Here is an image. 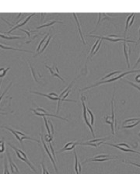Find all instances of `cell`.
I'll return each mask as SVG.
<instances>
[{"label": "cell", "mask_w": 140, "mask_h": 174, "mask_svg": "<svg viewBox=\"0 0 140 174\" xmlns=\"http://www.w3.org/2000/svg\"><path fill=\"white\" fill-rule=\"evenodd\" d=\"M115 91H116V88H115V87H114V92H113V96H112V100H111V116H110V117H109V116H106L105 117V122L110 125L112 134H114L115 130H117V121L116 120H115V116H114Z\"/></svg>", "instance_id": "cell-1"}, {"label": "cell", "mask_w": 140, "mask_h": 174, "mask_svg": "<svg viewBox=\"0 0 140 174\" xmlns=\"http://www.w3.org/2000/svg\"><path fill=\"white\" fill-rule=\"evenodd\" d=\"M140 72V69H134V70H131V71H128V72H124V73H121L120 75H118V76H117L116 77L114 78H112V79H106V80L104 81H100V82H96V83L93 84V85L92 86H90V87H85L83 88V89H80V92L81 91H83V90H86V89H91V88H93V87H97V86L99 85H101V84H106V83H110V82H114V81H117V80H119V79H122L124 76H125L126 75H128V74H131V73H139Z\"/></svg>", "instance_id": "cell-2"}, {"label": "cell", "mask_w": 140, "mask_h": 174, "mask_svg": "<svg viewBox=\"0 0 140 174\" xmlns=\"http://www.w3.org/2000/svg\"><path fill=\"white\" fill-rule=\"evenodd\" d=\"M2 128H5V129H6V130H8V131H10V132L12 133V134H13L14 136H15L16 139L17 140H18L19 142H20V145H21L22 148H24V146H23V140H25V139H27V140L34 141V142H37V143H39V142H40L38 140H37V139H33V138L29 137V136L26 135V134H25L24 133L21 132V131H17V130L12 129V128H9V127L2 126Z\"/></svg>", "instance_id": "cell-3"}, {"label": "cell", "mask_w": 140, "mask_h": 174, "mask_svg": "<svg viewBox=\"0 0 140 174\" xmlns=\"http://www.w3.org/2000/svg\"><path fill=\"white\" fill-rule=\"evenodd\" d=\"M7 144H8V145H9V146H10L11 148H12V149L15 151V153H16V156H17V158H18V159H20V160H22L23 162H26V163L27 164V165L29 166L30 167V169L33 170V171L34 172V173H37V170H36V169H35V167H34V166L33 165L32 163H31V162H30V160H29V159H28L27 156H26V154L24 153V152L23 151V150L20 149V148H17L16 147L14 146L13 145H12V144L9 143V142H8Z\"/></svg>", "instance_id": "cell-4"}, {"label": "cell", "mask_w": 140, "mask_h": 174, "mask_svg": "<svg viewBox=\"0 0 140 174\" xmlns=\"http://www.w3.org/2000/svg\"><path fill=\"white\" fill-rule=\"evenodd\" d=\"M90 37H93V38H97V39H100V40H108L110 42H124V43H134L135 45H137V42H135V40H127L125 38H121V37H118V36H115V35H110V36H96V35H89Z\"/></svg>", "instance_id": "cell-5"}, {"label": "cell", "mask_w": 140, "mask_h": 174, "mask_svg": "<svg viewBox=\"0 0 140 174\" xmlns=\"http://www.w3.org/2000/svg\"><path fill=\"white\" fill-rule=\"evenodd\" d=\"M30 111H33L35 115L37 116H40V117H55V118H58L61 119V120H64L65 121H68L66 118H64V117H60L58 115H55V114H52L48 113V111H47L46 110L43 109L41 107H37L36 109H33V108H30Z\"/></svg>", "instance_id": "cell-6"}, {"label": "cell", "mask_w": 140, "mask_h": 174, "mask_svg": "<svg viewBox=\"0 0 140 174\" xmlns=\"http://www.w3.org/2000/svg\"><path fill=\"white\" fill-rule=\"evenodd\" d=\"M81 103H82V112H83V120L84 121H85L86 125L88 126V128H90V131H91L92 133V135L93 136V138L95 137V133H94V131H93V127L91 126V125H90V121H89V119H88V116H87V111H86V97L84 96L83 95H81Z\"/></svg>", "instance_id": "cell-7"}, {"label": "cell", "mask_w": 140, "mask_h": 174, "mask_svg": "<svg viewBox=\"0 0 140 174\" xmlns=\"http://www.w3.org/2000/svg\"><path fill=\"white\" fill-rule=\"evenodd\" d=\"M118 157H113V156H110V155H107V154H102V155H97V156H94L93 158H90V159H86V160L82 162V164H86V162H105V161H109V160H113V159H117Z\"/></svg>", "instance_id": "cell-8"}, {"label": "cell", "mask_w": 140, "mask_h": 174, "mask_svg": "<svg viewBox=\"0 0 140 174\" xmlns=\"http://www.w3.org/2000/svg\"><path fill=\"white\" fill-rule=\"evenodd\" d=\"M140 124V117H133V118L127 119L126 120L123 121L122 128L124 129H131L135 128L138 125Z\"/></svg>", "instance_id": "cell-9"}, {"label": "cell", "mask_w": 140, "mask_h": 174, "mask_svg": "<svg viewBox=\"0 0 140 174\" xmlns=\"http://www.w3.org/2000/svg\"><path fill=\"white\" fill-rule=\"evenodd\" d=\"M40 141H41V143H42V145H43L44 148L45 152H46L47 154H48V156H49L50 159H51V162H52L53 166H54V170H55L56 173L58 174V170L57 166H56L55 160H54V158H53L52 155H51V152H50V150L48 149V146H47V145H46V143H45V142H44V137H43V135H42L41 133H40Z\"/></svg>", "instance_id": "cell-10"}, {"label": "cell", "mask_w": 140, "mask_h": 174, "mask_svg": "<svg viewBox=\"0 0 140 174\" xmlns=\"http://www.w3.org/2000/svg\"><path fill=\"white\" fill-rule=\"evenodd\" d=\"M30 93L37 94V95H40V96H45V97H47L48 99H49V100H54V101H58V100L59 96L58 95L57 93H55V92H51V93H42V92H36V91H30Z\"/></svg>", "instance_id": "cell-11"}, {"label": "cell", "mask_w": 140, "mask_h": 174, "mask_svg": "<svg viewBox=\"0 0 140 174\" xmlns=\"http://www.w3.org/2000/svg\"><path fill=\"white\" fill-rule=\"evenodd\" d=\"M6 154H7V157H8V160H9V168H10L11 172H12L13 174H18L19 173V169L17 167V166L16 165L15 163L12 161V158H11L10 153H9V150L6 149Z\"/></svg>", "instance_id": "cell-12"}, {"label": "cell", "mask_w": 140, "mask_h": 174, "mask_svg": "<svg viewBox=\"0 0 140 174\" xmlns=\"http://www.w3.org/2000/svg\"><path fill=\"white\" fill-rule=\"evenodd\" d=\"M123 51H124V58H125L126 63H127L128 68H130V61H129V56H130V48H129L128 43H123Z\"/></svg>", "instance_id": "cell-13"}, {"label": "cell", "mask_w": 140, "mask_h": 174, "mask_svg": "<svg viewBox=\"0 0 140 174\" xmlns=\"http://www.w3.org/2000/svg\"><path fill=\"white\" fill-rule=\"evenodd\" d=\"M73 153H74V158H75V165H74V170L76 174H81L82 173V167H81V164L79 163V160H78L77 153H76V148L73 149Z\"/></svg>", "instance_id": "cell-14"}, {"label": "cell", "mask_w": 140, "mask_h": 174, "mask_svg": "<svg viewBox=\"0 0 140 174\" xmlns=\"http://www.w3.org/2000/svg\"><path fill=\"white\" fill-rule=\"evenodd\" d=\"M34 16H35V13H33V14H31V15H29V16H28L26 17V18L25 19V20H23V21L21 22V23H17V24H16V26H13V27L11 28L10 31H8L7 34H10L11 33H12L13 31H15V30L18 29V28H19V27H20V26H23V25L26 24V23H27L28 21H29L30 19L32 18V17Z\"/></svg>", "instance_id": "cell-15"}, {"label": "cell", "mask_w": 140, "mask_h": 174, "mask_svg": "<svg viewBox=\"0 0 140 174\" xmlns=\"http://www.w3.org/2000/svg\"><path fill=\"white\" fill-rule=\"evenodd\" d=\"M45 67L49 70L50 73H51V74L53 76H56V77H58L60 80H62V82L65 83V79H64L62 77H61V76L59 75V71L57 67H54V65H53V67H50L48 66V65H45Z\"/></svg>", "instance_id": "cell-16"}, {"label": "cell", "mask_w": 140, "mask_h": 174, "mask_svg": "<svg viewBox=\"0 0 140 174\" xmlns=\"http://www.w3.org/2000/svg\"><path fill=\"white\" fill-rule=\"evenodd\" d=\"M76 145H79V142H68V143H67L66 145L64 146V148H62V149H61L60 151L58 152V153H62V152L70 151V150H72V149H74V148H76Z\"/></svg>", "instance_id": "cell-17"}, {"label": "cell", "mask_w": 140, "mask_h": 174, "mask_svg": "<svg viewBox=\"0 0 140 174\" xmlns=\"http://www.w3.org/2000/svg\"><path fill=\"white\" fill-rule=\"evenodd\" d=\"M104 145H110V146H112V147H114V148H118V149L121 150V151L125 152V153H136V154H138V155H140V152H138V151H136V150L132 149V148H121V147L118 146V145H114V144L107 143V142H104Z\"/></svg>", "instance_id": "cell-18"}, {"label": "cell", "mask_w": 140, "mask_h": 174, "mask_svg": "<svg viewBox=\"0 0 140 174\" xmlns=\"http://www.w3.org/2000/svg\"><path fill=\"white\" fill-rule=\"evenodd\" d=\"M73 17H74L75 19V21L76 22V24H77V27H78V31H79V35H80V38L81 40H82V43L84 44V45H86V41H85V39H84L83 37V34H82V30H81V26H80V23H79V20H78V17H77V14L76 13H73L72 14Z\"/></svg>", "instance_id": "cell-19"}, {"label": "cell", "mask_w": 140, "mask_h": 174, "mask_svg": "<svg viewBox=\"0 0 140 174\" xmlns=\"http://www.w3.org/2000/svg\"><path fill=\"white\" fill-rule=\"evenodd\" d=\"M0 48L3 50H11V51H23V52H28V53H33V51H27V50H20L18 48H13V47L7 46V45H4L3 44L0 43Z\"/></svg>", "instance_id": "cell-20"}, {"label": "cell", "mask_w": 140, "mask_h": 174, "mask_svg": "<svg viewBox=\"0 0 140 174\" xmlns=\"http://www.w3.org/2000/svg\"><path fill=\"white\" fill-rule=\"evenodd\" d=\"M121 71L111 72V73H108L107 76H105L104 77H103L102 79H101V81H104V80H105V79H112V78H114V77H116L117 76H118V75L121 74Z\"/></svg>", "instance_id": "cell-21"}, {"label": "cell", "mask_w": 140, "mask_h": 174, "mask_svg": "<svg viewBox=\"0 0 140 174\" xmlns=\"http://www.w3.org/2000/svg\"><path fill=\"white\" fill-rule=\"evenodd\" d=\"M0 37L6 40H18V39H23V36H7L5 34H0Z\"/></svg>", "instance_id": "cell-22"}, {"label": "cell", "mask_w": 140, "mask_h": 174, "mask_svg": "<svg viewBox=\"0 0 140 174\" xmlns=\"http://www.w3.org/2000/svg\"><path fill=\"white\" fill-rule=\"evenodd\" d=\"M28 65H29L30 68L31 73H32V76H33V77H34V80H35V82H38V83H40V80H39V79H38L37 76H38L39 78H42V76H41V75H37V73H36L35 70H34V68H33V66L30 65V63L29 62H28Z\"/></svg>", "instance_id": "cell-23"}, {"label": "cell", "mask_w": 140, "mask_h": 174, "mask_svg": "<svg viewBox=\"0 0 140 174\" xmlns=\"http://www.w3.org/2000/svg\"><path fill=\"white\" fill-rule=\"evenodd\" d=\"M53 36H54V34H52V35H51L50 37H48V39H47V40L45 41V43H44V45H43V47L41 48V49H40V51H39L37 54H35V56H37V55H39L40 54H41L42 52H44V51L45 49H46L47 48H48V45H49V43H50V41H51V40L52 39V37H53Z\"/></svg>", "instance_id": "cell-24"}, {"label": "cell", "mask_w": 140, "mask_h": 174, "mask_svg": "<svg viewBox=\"0 0 140 174\" xmlns=\"http://www.w3.org/2000/svg\"><path fill=\"white\" fill-rule=\"evenodd\" d=\"M48 36H49V33H47L46 35H45L44 37L43 38H42V40L40 41V43H39L38 46H37V50H36V51H37V54L39 52V51H40L41 48H42V47H43V45H44L45 41H46L47 39H48Z\"/></svg>", "instance_id": "cell-25"}, {"label": "cell", "mask_w": 140, "mask_h": 174, "mask_svg": "<svg viewBox=\"0 0 140 174\" xmlns=\"http://www.w3.org/2000/svg\"><path fill=\"white\" fill-rule=\"evenodd\" d=\"M54 23H60V24H62V22L58 21V20H53V21H51V22H50V23H45V24L40 25V26H37V27L36 28V29H37V30H39V29H42V28L48 27V26H51V25L54 24Z\"/></svg>", "instance_id": "cell-26"}, {"label": "cell", "mask_w": 140, "mask_h": 174, "mask_svg": "<svg viewBox=\"0 0 140 174\" xmlns=\"http://www.w3.org/2000/svg\"><path fill=\"white\" fill-rule=\"evenodd\" d=\"M134 15H135V13L130 14V15L127 17V20H126L125 28H124V38L125 39H127V37H125V36H126V34H127V32H128V28H129V23H130L131 20H132V16H133Z\"/></svg>", "instance_id": "cell-27"}, {"label": "cell", "mask_w": 140, "mask_h": 174, "mask_svg": "<svg viewBox=\"0 0 140 174\" xmlns=\"http://www.w3.org/2000/svg\"><path fill=\"white\" fill-rule=\"evenodd\" d=\"M86 111H87V112H88L89 116H90V125H91V126L93 127V125H94V122H95L94 114H93V113L92 112L91 110H90V108H89L87 106H86Z\"/></svg>", "instance_id": "cell-28"}, {"label": "cell", "mask_w": 140, "mask_h": 174, "mask_svg": "<svg viewBox=\"0 0 140 174\" xmlns=\"http://www.w3.org/2000/svg\"><path fill=\"white\" fill-rule=\"evenodd\" d=\"M10 69V67H8V68H0V79H2L5 76H6V73L8 71H9Z\"/></svg>", "instance_id": "cell-29"}, {"label": "cell", "mask_w": 140, "mask_h": 174, "mask_svg": "<svg viewBox=\"0 0 140 174\" xmlns=\"http://www.w3.org/2000/svg\"><path fill=\"white\" fill-rule=\"evenodd\" d=\"M99 42H100V40H99V39H97V40H96V41L95 42L94 45H93V46L92 47L91 50H90V57H93V52H94L95 50H96V47H97V45H98V44H99Z\"/></svg>", "instance_id": "cell-30"}, {"label": "cell", "mask_w": 140, "mask_h": 174, "mask_svg": "<svg viewBox=\"0 0 140 174\" xmlns=\"http://www.w3.org/2000/svg\"><path fill=\"white\" fill-rule=\"evenodd\" d=\"M44 156L43 157V161H42L41 162V167H42V174H50L49 172H48V170H47V168L45 167V165H44Z\"/></svg>", "instance_id": "cell-31"}, {"label": "cell", "mask_w": 140, "mask_h": 174, "mask_svg": "<svg viewBox=\"0 0 140 174\" xmlns=\"http://www.w3.org/2000/svg\"><path fill=\"white\" fill-rule=\"evenodd\" d=\"M44 121L45 127H46L47 131H48V134H49V135H51V130H50L49 125H48V119H47V117H44ZM51 136H52V135H51Z\"/></svg>", "instance_id": "cell-32"}, {"label": "cell", "mask_w": 140, "mask_h": 174, "mask_svg": "<svg viewBox=\"0 0 140 174\" xmlns=\"http://www.w3.org/2000/svg\"><path fill=\"white\" fill-rule=\"evenodd\" d=\"M3 174H10L9 168H8L7 162H6V158H5L4 159V170H3Z\"/></svg>", "instance_id": "cell-33"}, {"label": "cell", "mask_w": 140, "mask_h": 174, "mask_svg": "<svg viewBox=\"0 0 140 174\" xmlns=\"http://www.w3.org/2000/svg\"><path fill=\"white\" fill-rule=\"evenodd\" d=\"M6 151V148H5V142L4 140L0 141V153H3Z\"/></svg>", "instance_id": "cell-34"}, {"label": "cell", "mask_w": 140, "mask_h": 174, "mask_svg": "<svg viewBox=\"0 0 140 174\" xmlns=\"http://www.w3.org/2000/svg\"><path fill=\"white\" fill-rule=\"evenodd\" d=\"M48 125H49L50 130H51V135L53 136L54 135V126H53V125H52V122H51V120H48Z\"/></svg>", "instance_id": "cell-35"}, {"label": "cell", "mask_w": 140, "mask_h": 174, "mask_svg": "<svg viewBox=\"0 0 140 174\" xmlns=\"http://www.w3.org/2000/svg\"><path fill=\"white\" fill-rule=\"evenodd\" d=\"M44 139H45V140L47 141L48 143H51V142H52V140H53V136L49 135V134H45Z\"/></svg>", "instance_id": "cell-36"}, {"label": "cell", "mask_w": 140, "mask_h": 174, "mask_svg": "<svg viewBox=\"0 0 140 174\" xmlns=\"http://www.w3.org/2000/svg\"><path fill=\"white\" fill-rule=\"evenodd\" d=\"M124 82H127V83H128V84H130L131 86H132L133 87H135V89H138V90L140 91V87H138V86H137L136 84H135V83H133V82H130V81H128V80H127V79H125V80L124 81Z\"/></svg>", "instance_id": "cell-37"}, {"label": "cell", "mask_w": 140, "mask_h": 174, "mask_svg": "<svg viewBox=\"0 0 140 174\" xmlns=\"http://www.w3.org/2000/svg\"><path fill=\"white\" fill-rule=\"evenodd\" d=\"M12 82H10V83H9V86H8V87H7V88H6V89H5V90H4V92H2V95H1V96H0V101H1V100H2V98H3V96H4L5 93H6V92H7V91H8V90H9V88H10V87H11V86H12Z\"/></svg>", "instance_id": "cell-38"}, {"label": "cell", "mask_w": 140, "mask_h": 174, "mask_svg": "<svg viewBox=\"0 0 140 174\" xmlns=\"http://www.w3.org/2000/svg\"><path fill=\"white\" fill-rule=\"evenodd\" d=\"M102 42H103V40H100V42H99V44H98L97 47H96V50H95V51H94V52H93V55H95V54H96V53L98 52V51H99L100 48V46H101V44H102Z\"/></svg>", "instance_id": "cell-39"}, {"label": "cell", "mask_w": 140, "mask_h": 174, "mask_svg": "<svg viewBox=\"0 0 140 174\" xmlns=\"http://www.w3.org/2000/svg\"><path fill=\"white\" fill-rule=\"evenodd\" d=\"M123 162H125V163H128V164H131V165L135 166V167H138V168H140V163H136V162H128V161H123Z\"/></svg>", "instance_id": "cell-40"}, {"label": "cell", "mask_w": 140, "mask_h": 174, "mask_svg": "<svg viewBox=\"0 0 140 174\" xmlns=\"http://www.w3.org/2000/svg\"><path fill=\"white\" fill-rule=\"evenodd\" d=\"M20 31H23V32H24V33H26V34H27L28 38H30V33H31V31H26V30H24V29H20Z\"/></svg>", "instance_id": "cell-41"}, {"label": "cell", "mask_w": 140, "mask_h": 174, "mask_svg": "<svg viewBox=\"0 0 140 174\" xmlns=\"http://www.w3.org/2000/svg\"><path fill=\"white\" fill-rule=\"evenodd\" d=\"M135 80L137 83H140V74L137 75L135 77Z\"/></svg>", "instance_id": "cell-42"}, {"label": "cell", "mask_w": 140, "mask_h": 174, "mask_svg": "<svg viewBox=\"0 0 140 174\" xmlns=\"http://www.w3.org/2000/svg\"><path fill=\"white\" fill-rule=\"evenodd\" d=\"M140 63V56H139V58H138V60H137V62H136V63H135V66H134V68H135V67L137 66V65H138V64Z\"/></svg>", "instance_id": "cell-43"}, {"label": "cell", "mask_w": 140, "mask_h": 174, "mask_svg": "<svg viewBox=\"0 0 140 174\" xmlns=\"http://www.w3.org/2000/svg\"><path fill=\"white\" fill-rule=\"evenodd\" d=\"M138 34H139V38H138V42H137V45H138V44L139 43V41H140V28H139V30H138Z\"/></svg>", "instance_id": "cell-44"}, {"label": "cell", "mask_w": 140, "mask_h": 174, "mask_svg": "<svg viewBox=\"0 0 140 174\" xmlns=\"http://www.w3.org/2000/svg\"><path fill=\"white\" fill-rule=\"evenodd\" d=\"M2 79H1V80H0V87H1V84H2Z\"/></svg>", "instance_id": "cell-45"}, {"label": "cell", "mask_w": 140, "mask_h": 174, "mask_svg": "<svg viewBox=\"0 0 140 174\" xmlns=\"http://www.w3.org/2000/svg\"><path fill=\"white\" fill-rule=\"evenodd\" d=\"M138 136H139V137H140V132H139V134H138Z\"/></svg>", "instance_id": "cell-46"}]
</instances>
